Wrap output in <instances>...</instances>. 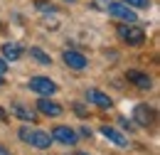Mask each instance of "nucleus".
Returning <instances> with one entry per match:
<instances>
[{"label": "nucleus", "mask_w": 160, "mask_h": 155, "mask_svg": "<svg viewBox=\"0 0 160 155\" xmlns=\"http://www.w3.org/2000/svg\"><path fill=\"white\" fill-rule=\"evenodd\" d=\"M67 2H74V0H67Z\"/></svg>", "instance_id": "b1692460"}, {"label": "nucleus", "mask_w": 160, "mask_h": 155, "mask_svg": "<svg viewBox=\"0 0 160 155\" xmlns=\"http://www.w3.org/2000/svg\"><path fill=\"white\" fill-rule=\"evenodd\" d=\"M62 59H64V64L69 67V69H77V72H81V69H86V57L81 54V52H77V49H67L64 54H62Z\"/></svg>", "instance_id": "423d86ee"}, {"label": "nucleus", "mask_w": 160, "mask_h": 155, "mask_svg": "<svg viewBox=\"0 0 160 155\" xmlns=\"http://www.w3.org/2000/svg\"><path fill=\"white\" fill-rule=\"evenodd\" d=\"M2 57L10 59V62H18L22 57V47L18 42H8V44H2Z\"/></svg>", "instance_id": "ddd939ff"}, {"label": "nucleus", "mask_w": 160, "mask_h": 155, "mask_svg": "<svg viewBox=\"0 0 160 155\" xmlns=\"http://www.w3.org/2000/svg\"><path fill=\"white\" fill-rule=\"evenodd\" d=\"M5 121H8V111H2V108H0V123H5Z\"/></svg>", "instance_id": "aec40b11"}, {"label": "nucleus", "mask_w": 160, "mask_h": 155, "mask_svg": "<svg viewBox=\"0 0 160 155\" xmlns=\"http://www.w3.org/2000/svg\"><path fill=\"white\" fill-rule=\"evenodd\" d=\"M8 72V64H5V59H0V74H5Z\"/></svg>", "instance_id": "a211bd4d"}, {"label": "nucleus", "mask_w": 160, "mask_h": 155, "mask_svg": "<svg viewBox=\"0 0 160 155\" xmlns=\"http://www.w3.org/2000/svg\"><path fill=\"white\" fill-rule=\"evenodd\" d=\"M86 96H89V101H91L96 108H101V111H108V108L113 106V101L106 96L103 91H99V89H89V91H86Z\"/></svg>", "instance_id": "1a4fd4ad"}, {"label": "nucleus", "mask_w": 160, "mask_h": 155, "mask_svg": "<svg viewBox=\"0 0 160 155\" xmlns=\"http://www.w3.org/2000/svg\"><path fill=\"white\" fill-rule=\"evenodd\" d=\"M101 136L108 138V140H111L113 145H118V148H126V145H128L126 136H123V133H118L116 128H111V126H101Z\"/></svg>", "instance_id": "9b49d317"}, {"label": "nucleus", "mask_w": 160, "mask_h": 155, "mask_svg": "<svg viewBox=\"0 0 160 155\" xmlns=\"http://www.w3.org/2000/svg\"><path fill=\"white\" fill-rule=\"evenodd\" d=\"M81 136H84V138H91V131H89V128L84 126V128H81Z\"/></svg>", "instance_id": "6ab92c4d"}, {"label": "nucleus", "mask_w": 160, "mask_h": 155, "mask_svg": "<svg viewBox=\"0 0 160 155\" xmlns=\"http://www.w3.org/2000/svg\"><path fill=\"white\" fill-rule=\"evenodd\" d=\"M27 89L35 91V94H40V96H52V94H57V84H54L49 77H32L27 81Z\"/></svg>", "instance_id": "7ed1b4c3"}, {"label": "nucleus", "mask_w": 160, "mask_h": 155, "mask_svg": "<svg viewBox=\"0 0 160 155\" xmlns=\"http://www.w3.org/2000/svg\"><path fill=\"white\" fill-rule=\"evenodd\" d=\"M35 8H37L40 12H49V15L57 12V5H52L49 0H35Z\"/></svg>", "instance_id": "2eb2a0df"}, {"label": "nucleus", "mask_w": 160, "mask_h": 155, "mask_svg": "<svg viewBox=\"0 0 160 155\" xmlns=\"http://www.w3.org/2000/svg\"><path fill=\"white\" fill-rule=\"evenodd\" d=\"M116 35H118L121 42H126V44H131V47H140V44L145 42L143 27H138V25H128V22H123V25L116 27Z\"/></svg>", "instance_id": "f257e3e1"}, {"label": "nucleus", "mask_w": 160, "mask_h": 155, "mask_svg": "<svg viewBox=\"0 0 160 155\" xmlns=\"http://www.w3.org/2000/svg\"><path fill=\"white\" fill-rule=\"evenodd\" d=\"M74 111H77V116H86V108H84V106H81V103H74Z\"/></svg>", "instance_id": "f3484780"}, {"label": "nucleus", "mask_w": 160, "mask_h": 155, "mask_svg": "<svg viewBox=\"0 0 160 155\" xmlns=\"http://www.w3.org/2000/svg\"><path fill=\"white\" fill-rule=\"evenodd\" d=\"M12 116H18L25 123H37V113L32 108H25L22 103H12Z\"/></svg>", "instance_id": "f8f14e48"}, {"label": "nucleus", "mask_w": 160, "mask_h": 155, "mask_svg": "<svg viewBox=\"0 0 160 155\" xmlns=\"http://www.w3.org/2000/svg\"><path fill=\"white\" fill-rule=\"evenodd\" d=\"M52 143H62V145H77V133L67 126H54L52 128Z\"/></svg>", "instance_id": "39448f33"}, {"label": "nucleus", "mask_w": 160, "mask_h": 155, "mask_svg": "<svg viewBox=\"0 0 160 155\" xmlns=\"http://www.w3.org/2000/svg\"><path fill=\"white\" fill-rule=\"evenodd\" d=\"M0 86H2V74H0Z\"/></svg>", "instance_id": "5701e85b"}, {"label": "nucleus", "mask_w": 160, "mask_h": 155, "mask_svg": "<svg viewBox=\"0 0 160 155\" xmlns=\"http://www.w3.org/2000/svg\"><path fill=\"white\" fill-rule=\"evenodd\" d=\"M133 121L138 123L140 128H150L155 123V108H150L148 103H138L133 108Z\"/></svg>", "instance_id": "20e7f679"}, {"label": "nucleus", "mask_w": 160, "mask_h": 155, "mask_svg": "<svg viewBox=\"0 0 160 155\" xmlns=\"http://www.w3.org/2000/svg\"><path fill=\"white\" fill-rule=\"evenodd\" d=\"M106 10H108V15H111V18L121 20V22H136V20H138L136 10H133V8H128L126 2H116V0H108Z\"/></svg>", "instance_id": "f03ea898"}, {"label": "nucleus", "mask_w": 160, "mask_h": 155, "mask_svg": "<svg viewBox=\"0 0 160 155\" xmlns=\"http://www.w3.org/2000/svg\"><path fill=\"white\" fill-rule=\"evenodd\" d=\"M30 57L35 59L37 64H42V67H49V64H52V57H49V54H44L42 49H37V47H32V49H30Z\"/></svg>", "instance_id": "4468645a"}, {"label": "nucleus", "mask_w": 160, "mask_h": 155, "mask_svg": "<svg viewBox=\"0 0 160 155\" xmlns=\"http://www.w3.org/2000/svg\"><path fill=\"white\" fill-rule=\"evenodd\" d=\"M128 8H138V10H145V8H150V0H123Z\"/></svg>", "instance_id": "dca6fc26"}, {"label": "nucleus", "mask_w": 160, "mask_h": 155, "mask_svg": "<svg viewBox=\"0 0 160 155\" xmlns=\"http://www.w3.org/2000/svg\"><path fill=\"white\" fill-rule=\"evenodd\" d=\"M74 155H89V153H74Z\"/></svg>", "instance_id": "4be33fe9"}, {"label": "nucleus", "mask_w": 160, "mask_h": 155, "mask_svg": "<svg viewBox=\"0 0 160 155\" xmlns=\"http://www.w3.org/2000/svg\"><path fill=\"white\" fill-rule=\"evenodd\" d=\"M126 79H128L131 84H136L138 89H150V86H153V79L148 77V74H143V72H136V69L126 72Z\"/></svg>", "instance_id": "9d476101"}, {"label": "nucleus", "mask_w": 160, "mask_h": 155, "mask_svg": "<svg viewBox=\"0 0 160 155\" xmlns=\"http://www.w3.org/2000/svg\"><path fill=\"white\" fill-rule=\"evenodd\" d=\"M37 111L40 113H44V116H52V118H57V116H62V106L57 103V101H52V98H47V96H42L37 103Z\"/></svg>", "instance_id": "6e6552de"}, {"label": "nucleus", "mask_w": 160, "mask_h": 155, "mask_svg": "<svg viewBox=\"0 0 160 155\" xmlns=\"http://www.w3.org/2000/svg\"><path fill=\"white\" fill-rule=\"evenodd\" d=\"M0 155H12V153H10V150H8V148H5L2 143H0Z\"/></svg>", "instance_id": "412c9836"}, {"label": "nucleus", "mask_w": 160, "mask_h": 155, "mask_svg": "<svg viewBox=\"0 0 160 155\" xmlns=\"http://www.w3.org/2000/svg\"><path fill=\"white\" fill-rule=\"evenodd\" d=\"M27 145H32V148H37V150H47V148L52 145V136H49L47 131H35V128H32V133L27 138Z\"/></svg>", "instance_id": "0eeeda50"}]
</instances>
